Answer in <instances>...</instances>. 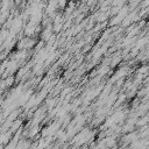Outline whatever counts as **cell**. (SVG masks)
<instances>
[{
    "label": "cell",
    "instance_id": "1",
    "mask_svg": "<svg viewBox=\"0 0 149 149\" xmlns=\"http://www.w3.org/2000/svg\"><path fill=\"white\" fill-rule=\"evenodd\" d=\"M10 81H13V79H12V80H10ZM10 81H9V80H8V81H7V83H10ZM2 84H5V83H2ZM2 86H9V84H5V85H2Z\"/></svg>",
    "mask_w": 149,
    "mask_h": 149
}]
</instances>
